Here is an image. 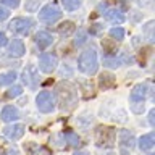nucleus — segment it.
<instances>
[{
    "mask_svg": "<svg viewBox=\"0 0 155 155\" xmlns=\"http://www.w3.org/2000/svg\"><path fill=\"white\" fill-rule=\"evenodd\" d=\"M57 100L61 110H73L78 104V91L71 82H60L57 87Z\"/></svg>",
    "mask_w": 155,
    "mask_h": 155,
    "instance_id": "obj_1",
    "label": "nucleus"
},
{
    "mask_svg": "<svg viewBox=\"0 0 155 155\" xmlns=\"http://www.w3.org/2000/svg\"><path fill=\"white\" fill-rule=\"evenodd\" d=\"M97 68H99V61H97V52L95 48H89V50H84L78 58V70L81 73H84L87 76H92L97 73Z\"/></svg>",
    "mask_w": 155,
    "mask_h": 155,
    "instance_id": "obj_2",
    "label": "nucleus"
},
{
    "mask_svg": "<svg viewBox=\"0 0 155 155\" xmlns=\"http://www.w3.org/2000/svg\"><path fill=\"white\" fill-rule=\"evenodd\" d=\"M36 105H37L39 111H42V113H50V111H53L55 110V99H53L52 92H48V91L39 92L36 97Z\"/></svg>",
    "mask_w": 155,
    "mask_h": 155,
    "instance_id": "obj_3",
    "label": "nucleus"
},
{
    "mask_svg": "<svg viewBox=\"0 0 155 155\" xmlns=\"http://www.w3.org/2000/svg\"><path fill=\"white\" fill-rule=\"evenodd\" d=\"M60 18H61L60 8H58L57 5H53V3L45 5V7H44L41 12H39V19H41L42 23H47V24L55 23V21H58Z\"/></svg>",
    "mask_w": 155,
    "mask_h": 155,
    "instance_id": "obj_4",
    "label": "nucleus"
},
{
    "mask_svg": "<svg viewBox=\"0 0 155 155\" xmlns=\"http://www.w3.org/2000/svg\"><path fill=\"white\" fill-rule=\"evenodd\" d=\"M21 78H23V82L26 84L28 87H31V89H36L39 81H41V78H39V71L36 65H28L26 68L23 70L21 73Z\"/></svg>",
    "mask_w": 155,
    "mask_h": 155,
    "instance_id": "obj_5",
    "label": "nucleus"
},
{
    "mask_svg": "<svg viewBox=\"0 0 155 155\" xmlns=\"http://www.w3.org/2000/svg\"><path fill=\"white\" fill-rule=\"evenodd\" d=\"M58 65V58L53 53H42L39 57V70L42 73H47L50 74L52 71H55V68Z\"/></svg>",
    "mask_w": 155,
    "mask_h": 155,
    "instance_id": "obj_6",
    "label": "nucleus"
},
{
    "mask_svg": "<svg viewBox=\"0 0 155 155\" xmlns=\"http://www.w3.org/2000/svg\"><path fill=\"white\" fill-rule=\"evenodd\" d=\"M134 142H136V137L131 131H128V129L121 131L120 133V152H121V155H129V152L134 147Z\"/></svg>",
    "mask_w": 155,
    "mask_h": 155,
    "instance_id": "obj_7",
    "label": "nucleus"
},
{
    "mask_svg": "<svg viewBox=\"0 0 155 155\" xmlns=\"http://www.w3.org/2000/svg\"><path fill=\"white\" fill-rule=\"evenodd\" d=\"M31 28H32V19L29 18H15L10 23V29L16 34H21V36H28Z\"/></svg>",
    "mask_w": 155,
    "mask_h": 155,
    "instance_id": "obj_8",
    "label": "nucleus"
},
{
    "mask_svg": "<svg viewBox=\"0 0 155 155\" xmlns=\"http://www.w3.org/2000/svg\"><path fill=\"white\" fill-rule=\"evenodd\" d=\"M97 145L99 147H110V145H113V140H115V133L111 128H99L97 131Z\"/></svg>",
    "mask_w": 155,
    "mask_h": 155,
    "instance_id": "obj_9",
    "label": "nucleus"
},
{
    "mask_svg": "<svg viewBox=\"0 0 155 155\" xmlns=\"http://www.w3.org/2000/svg\"><path fill=\"white\" fill-rule=\"evenodd\" d=\"M102 15H104V18L107 21H110L113 24H121V23H124V19H126L123 12H120L118 8H107Z\"/></svg>",
    "mask_w": 155,
    "mask_h": 155,
    "instance_id": "obj_10",
    "label": "nucleus"
},
{
    "mask_svg": "<svg viewBox=\"0 0 155 155\" xmlns=\"http://www.w3.org/2000/svg\"><path fill=\"white\" fill-rule=\"evenodd\" d=\"M3 134L12 140H18L24 136V126L23 124H10L3 129Z\"/></svg>",
    "mask_w": 155,
    "mask_h": 155,
    "instance_id": "obj_11",
    "label": "nucleus"
},
{
    "mask_svg": "<svg viewBox=\"0 0 155 155\" xmlns=\"http://www.w3.org/2000/svg\"><path fill=\"white\" fill-rule=\"evenodd\" d=\"M147 92H149L147 84H137L133 91H131L129 100L131 102H144V99L147 97Z\"/></svg>",
    "mask_w": 155,
    "mask_h": 155,
    "instance_id": "obj_12",
    "label": "nucleus"
},
{
    "mask_svg": "<svg viewBox=\"0 0 155 155\" xmlns=\"http://www.w3.org/2000/svg\"><path fill=\"white\" fill-rule=\"evenodd\" d=\"M0 118H2V121H5V123H13L15 120L19 118V111H18L16 107L7 105V107H3V108H2Z\"/></svg>",
    "mask_w": 155,
    "mask_h": 155,
    "instance_id": "obj_13",
    "label": "nucleus"
},
{
    "mask_svg": "<svg viewBox=\"0 0 155 155\" xmlns=\"http://www.w3.org/2000/svg\"><path fill=\"white\" fill-rule=\"evenodd\" d=\"M36 44H37V47L41 48V50H45L47 47H50L53 44L52 34L47 32V31H39L36 34Z\"/></svg>",
    "mask_w": 155,
    "mask_h": 155,
    "instance_id": "obj_14",
    "label": "nucleus"
},
{
    "mask_svg": "<svg viewBox=\"0 0 155 155\" xmlns=\"http://www.w3.org/2000/svg\"><path fill=\"white\" fill-rule=\"evenodd\" d=\"M24 52H26V48H24V44L23 41H19V39H13L12 42H10V45H8V53L12 57H23L24 55Z\"/></svg>",
    "mask_w": 155,
    "mask_h": 155,
    "instance_id": "obj_15",
    "label": "nucleus"
},
{
    "mask_svg": "<svg viewBox=\"0 0 155 155\" xmlns=\"http://www.w3.org/2000/svg\"><path fill=\"white\" fill-rule=\"evenodd\" d=\"M155 144V134L153 133H149V134H144L142 137L139 139V149L142 150V152H147L153 147Z\"/></svg>",
    "mask_w": 155,
    "mask_h": 155,
    "instance_id": "obj_16",
    "label": "nucleus"
},
{
    "mask_svg": "<svg viewBox=\"0 0 155 155\" xmlns=\"http://www.w3.org/2000/svg\"><path fill=\"white\" fill-rule=\"evenodd\" d=\"M74 23H71V21H66V23H63L61 26H58V34H60L61 37H70L73 32H74Z\"/></svg>",
    "mask_w": 155,
    "mask_h": 155,
    "instance_id": "obj_17",
    "label": "nucleus"
},
{
    "mask_svg": "<svg viewBox=\"0 0 155 155\" xmlns=\"http://www.w3.org/2000/svg\"><path fill=\"white\" fill-rule=\"evenodd\" d=\"M16 79V73L15 71H7L0 74V86H12Z\"/></svg>",
    "mask_w": 155,
    "mask_h": 155,
    "instance_id": "obj_18",
    "label": "nucleus"
},
{
    "mask_svg": "<svg viewBox=\"0 0 155 155\" xmlns=\"http://www.w3.org/2000/svg\"><path fill=\"white\" fill-rule=\"evenodd\" d=\"M115 76L113 74H108V73H104V74L100 76V86L104 87H113L115 86Z\"/></svg>",
    "mask_w": 155,
    "mask_h": 155,
    "instance_id": "obj_19",
    "label": "nucleus"
},
{
    "mask_svg": "<svg viewBox=\"0 0 155 155\" xmlns=\"http://www.w3.org/2000/svg\"><path fill=\"white\" fill-rule=\"evenodd\" d=\"M91 123H92V113H89V111L82 113V115L79 116V118H78V124H79L81 128H84V129L89 128Z\"/></svg>",
    "mask_w": 155,
    "mask_h": 155,
    "instance_id": "obj_20",
    "label": "nucleus"
},
{
    "mask_svg": "<svg viewBox=\"0 0 155 155\" xmlns=\"http://www.w3.org/2000/svg\"><path fill=\"white\" fill-rule=\"evenodd\" d=\"M61 5L68 12H74L81 7V0H61Z\"/></svg>",
    "mask_w": 155,
    "mask_h": 155,
    "instance_id": "obj_21",
    "label": "nucleus"
},
{
    "mask_svg": "<svg viewBox=\"0 0 155 155\" xmlns=\"http://www.w3.org/2000/svg\"><path fill=\"white\" fill-rule=\"evenodd\" d=\"M110 36L111 39H115V41H123L124 39V29L116 26V28H111L110 29Z\"/></svg>",
    "mask_w": 155,
    "mask_h": 155,
    "instance_id": "obj_22",
    "label": "nucleus"
},
{
    "mask_svg": "<svg viewBox=\"0 0 155 155\" xmlns=\"http://www.w3.org/2000/svg\"><path fill=\"white\" fill-rule=\"evenodd\" d=\"M63 137L66 139V142L70 145H78V144H79V136H78L76 133H73V131L65 133V134H63Z\"/></svg>",
    "mask_w": 155,
    "mask_h": 155,
    "instance_id": "obj_23",
    "label": "nucleus"
},
{
    "mask_svg": "<svg viewBox=\"0 0 155 155\" xmlns=\"http://www.w3.org/2000/svg\"><path fill=\"white\" fill-rule=\"evenodd\" d=\"M152 31H153V21H150V23H147L144 26V36H145V39H147L149 42H153V34H152Z\"/></svg>",
    "mask_w": 155,
    "mask_h": 155,
    "instance_id": "obj_24",
    "label": "nucleus"
},
{
    "mask_svg": "<svg viewBox=\"0 0 155 155\" xmlns=\"http://www.w3.org/2000/svg\"><path fill=\"white\" fill-rule=\"evenodd\" d=\"M21 94H23V87L21 86H12L7 91V97H10V99H15V97H18Z\"/></svg>",
    "mask_w": 155,
    "mask_h": 155,
    "instance_id": "obj_25",
    "label": "nucleus"
},
{
    "mask_svg": "<svg viewBox=\"0 0 155 155\" xmlns=\"http://www.w3.org/2000/svg\"><path fill=\"white\" fill-rule=\"evenodd\" d=\"M145 108V105H144V102H131V111L136 115H139V113H142Z\"/></svg>",
    "mask_w": 155,
    "mask_h": 155,
    "instance_id": "obj_26",
    "label": "nucleus"
},
{
    "mask_svg": "<svg viewBox=\"0 0 155 155\" xmlns=\"http://www.w3.org/2000/svg\"><path fill=\"white\" fill-rule=\"evenodd\" d=\"M104 65L108 66V68H120L121 66V61L118 60V58H104Z\"/></svg>",
    "mask_w": 155,
    "mask_h": 155,
    "instance_id": "obj_27",
    "label": "nucleus"
},
{
    "mask_svg": "<svg viewBox=\"0 0 155 155\" xmlns=\"http://www.w3.org/2000/svg\"><path fill=\"white\" fill-rule=\"evenodd\" d=\"M39 3H41V0H29L24 8H26V12H31V13L37 12V10H39Z\"/></svg>",
    "mask_w": 155,
    "mask_h": 155,
    "instance_id": "obj_28",
    "label": "nucleus"
},
{
    "mask_svg": "<svg viewBox=\"0 0 155 155\" xmlns=\"http://www.w3.org/2000/svg\"><path fill=\"white\" fill-rule=\"evenodd\" d=\"M86 41H87V32H86V31H79V36L76 37L74 44H76V45H82Z\"/></svg>",
    "mask_w": 155,
    "mask_h": 155,
    "instance_id": "obj_29",
    "label": "nucleus"
},
{
    "mask_svg": "<svg viewBox=\"0 0 155 155\" xmlns=\"http://www.w3.org/2000/svg\"><path fill=\"white\" fill-rule=\"evenodd\" d=\"M2 5H5L8 8H16L19 5V0H2Z\"/></svg>",
    "mask_w": 155,
    "mask_h": 155,
    "instance_id": "obj_30",
    "label": "nucleus"
},
{
    "mask_svg": "<svg viewBox=\"0 0 155 155\" xmlns=\"http://www.w3.org/2000/svg\"><path fill=\"white\" fill-rule=\"evenodd\" d=\"M8 16H10V12L3 7V5H0V21H5Z\"/></svg>",
    "mask_w": 155,
    "mask_h": 155,
    "instance_id": "obj_31",
    "label": "nucleus"
},
{
    "mask_svg": "<svg viewBox=\"0 0 155 155\" xmlns=\"http://www.w3.org/2000/svg\"><path fill=\"white\" fill-rule=\"evenodd\" d=\"M139 5L140 7H144V8H147L152 5V0H139Z\"/></svg>",
    "mask_w": 155,
    "mask_h": 155,
    "instance_id": "obj_32",
    "label": "nucleus"
},
{
    "mask_svg": "<svg viewBox=\"0 0 155 155\" xmlns=\"http://www.w3.org/2000/svg\"><path fill=\"white\" fill-rule=\"evenodd\" d=\"M153 116H155V110H150V113H149V123H150V126H153V124H155Z\"/></svg>",
    "mask_w": 155,
    "mask_h": 155,
    "instance_id": "obj_33",
    "label": "nucleus"
},
{
    "mask_svg": "<svg viewBox=\"0 0 155 155\" xmlns=\"http://www.w3.org/2000/svg\"><path fill=\"white\" fill-rule=\"evenodd\" d=\"M5 44H7V36H5L3 32H0V48H2Z\"/></svg>",
    "mask_w": 155,
    "mask_h": 155,
    "instance_id": "obj_34",
    "label": "nucleus"
},
{
    "mask_svg": "<svg viewBox=\"0 0 155 155\" xmlns=\"http://www.w3.org/2000/svg\"><path fill=\"white\" fill-rule=\"evenodd\" d=\"M7 155H19V150L18 149H12V150H8Z\"/></svg>",
    "mask_w": 155,
    "mask_h": 155,
    "instance_id": "obj_35",
    "label": "nucleus"
},
{
    "mask_svg": "<svg viewBox=\"0 0 155 155\" xmlns=\"http://www.w3.org/2000/svg\"><path fill=\"white\" fill-rule=\"evenodd\" d=\"M74 155H89V152H87V150H79V152H76Z\"/></svg>",
    "mask_w": 155,
    "mask_h": 155,
    "instance_id": "obj_36",
    "label": "nucleus"
},
{
    "mask_svg": "<svg viewBox=\"0 0 155 155\" xmlns=\"http://www.w3.org/2000/svg\"><path fill=\"white\" fill-rule=\"evenodd\" d=\"M149 155H152V153H149Z\"/></svg>",
    "mask_w": 155,
    "mask_h": 155,
    "instance_id": "obj_37",
    "label": "nucleus"
}]
</instances>
